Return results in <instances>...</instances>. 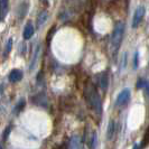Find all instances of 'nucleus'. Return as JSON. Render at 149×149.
Wrapping results in <instances>:
<instances>
[{"label": "nucleus", "mask_w": 149, "mask_h": 149, "mask_svg": "<svg viewBox=\"0 0 149 149\" xmlns=\"http://www.w3.org/2000/svg\"><path fill=\"white\" fill-rule=\"evenodd\" d=\"M143 86H146V83L143 82L142 79H139V81H138V83H137V88H138V89H142Z\"/></svg>", "instance_id": "4468645a"}, {"label": "nucleus", "mask_w": 149, "mask_h": 149, "mask_svg": "<svg viewBox=\"0 0 149 149\" xmlns=\"http://www.w3.org/2000/svg\"><path fill=\"white\" fill-rule=\"evenodd\" d=\"M70 149H80V140L79 137H73L72 140L70 142Z\"/></svg>", "instance_id": "f8f14e48"}, {"label": "nucleus", "mask_w": 149, "mask_h": 149, "mask_svg": "<svg viewBox=\"0 0 149 149\" xmlns=\"http://www.w3.org/2000/svg\"><path fill=\"white\" fill-rule=\"evenodd\" d=\"M8 3L9 0H0V7H1V11H2V16L6 15L8 10Z\"/></svg>", "instance_id": "ddd939ff"}, {"label": "nucleus", "mask_w": 149, "mask_h": 149, "mask_svg": "<svg viewBox=\"0 0 149 149\" xmlns=\"http://www.w3.org/2000/svg\"><path fill=\"white\" fill-rule=\"evenodd\" d=\"M11 47H13V39H11V38H9V39H8V43H7V49H6L7 53L10 52Z\"/></svg>", "instance_id": "2eb2a0df"}, {"label": "nucleus", "mask_w": 149, "mask_h": 149, "mask_svg": "<svg viewBox=\"0 0 149 149\" xmlns=\"http://www.w3.org/2000/svg\"><path fill=\"white\" fill-rule=\"evenodd\" d=\"M145 15V8L143 7H138L136 9L134 14V18H132V28H137L139 26V24L141 22L142 18Z\"/></svg>", "instance_id": "20e7f679"}, {"label": "nucleus", "mask_w": 149, "mask_h": 149, "mask_svg": "<svg viewBox=\"0 0 149 149\" xmlns=\"http://www.w3.org/2000/svg\"><path fill=\"white\" fill-rule=\"evenodd\" d=\"M146 90H147V92H148L149 94V84H146Z\"/></svg>", "instance_id": "6ab92c4d"}, {"label": "nucleus", "mask_w": 149, "mask_h": 149, "mask_svg": "<svg viewBox=\"0 0 149 149\" xmlns=\"http://www.w3.org/2000/svg\"><path fill=\"white\" fill-rule=\"evenodd\" d=\"M39 52H40V45H38L37 48H36V51L34 53V57H33V60H31V63H30L29 65V70L31 71L35 65H36V63H37V60H38V56H39Z\"/></svg>", "instance_id": "9d476101"}, {"label": "nucleus", "mask_w": 149, "mask_h": 149, "mask_svg": "<svg viewBox=\"0 0 149 149\" xmlns=\"http://www.w3.org/2000/svg\"><path fill=\"white\" fill-rule=\"evenodd\" d=\"M24 107H25V100H22L18 104H17V111H19V110H22L24 109Z\"/></svg>", "instance_id": "dca6fc26"}, {"label": "nucleus", "mask_w": 149, "mask_h": 149, "mask_svg": "<svg viewBox=\"0 0 149 149\" xmlns=\"http://www.w3.org/2000/svg\"><path fill=\"white\" fill-rule=\"evenodd\" d=\"M54 149H64V145H61V146H56Z\"/></svg>", "instance_id": "a211bd4d"}, {"label": "nucleus", "mask_w": 149, "mask_h": 149, "mask_svg": "<svg viewBox=\"0 0 149 149\" xmlns=\"http://www.w3.org/2000/svg\"><path fill=\"white\" fill-rule=\"evenodd\" d=\"M116 132V125H114V121H110L109 122V126H108V131H107V138L109 140H111L114 136Z\"/></svg>", "instance_id": "6e6552de"}, {"label": "nucleus", "mask_w": 149, "mask_h": 149, "mask_svg": "<svg viewBox=\"0 0 149 149\" xmlns=\"http://www.w3.org/2000/svg\"><path fill=\"white\" fill-rule=\"evenodd\" d=\"M99 84H100V88L102 90H107L108 88V76L105 73H102L100 74V77H99Z\"/></svg>", "instance_id": "1a4fd4ad"}, {"label": "nucleus", "mask_w": 149, "mask_h": 149, "mask_svg": "<svg viewBox=\"0 0 149 149\" xmlns=\"http://www.w3.org/2000/svg\"><path fill=\"white\" fill-rule=\"evenodd\" d=\"M123 33H125L123 22H118L114 26V29H113L111 35V48L113 52H117L118 48L120 47L121 40H122V37H123Z\"/></svg>", "instance_id": "f03ea898"}, {"label": "nucleus", "mask_w": 149, "mask_h": 149, "mask_svg": "<svg viewBox=\"0 0 149 149\" xmlns=\"http://www.w3.org/2000/svg\"><path fill=\"white\" fill-rule=\"evenodd\" d=\"M1 16H2V11H1V7H0V19H1Z\"/></svg>", "instance_id": "412c9836"}, {"label": "nucleus", "mask_w": 149, "mask_h": 149, "mask_svg": "<svg viewBox=\"0 0 149 149\" xmlns=\"http://www.w3.org/2000/svg\"><path fill=\"white\" fill-rule=\"evenodd\" d=\"M10 130H11V127L9 126V127H7V129L5 130V134H3V140H6L8 138V136H9V132H10Z\"/></svg>", "instance_id": "f3484780"}, {"label": "nucleus", "mask_w": 149, "mask_h": 149, "mask_svg": "<svg viewBox=\"0 0 149 149\" xmlns=\"http://www.w3.org/2000/svg\"><path fill=\"white\" fill-rule=\"evenodd\" d=\"M22 79V72L20 70H13L9 73V81L13 83H16L20 81Z\"/></svg>", "instance_id": "39448f33"}, {"label": "nucleus", "mask_w": 149, "mask_h": 149, "mask_svg": "<svg viewBox=\"0 0 149 149\" xmlns=\"http://www.w3.org/2000/svg\"><path fill=\"white\" fill-rule=\"evenodd\" d=\"M97 132H92L91 134V139H90V149H95L97 148Z\"/></svg>", "instance_id": "9b49d317"}, {"label": "nucleus", "mask_w": 149, "mask_h": 149, "mask_svg": "<svg viewBox=\"0 0 149 149\" xmlns=\"http://www.w3.org/2000/svg\"><path fill=\"white\" fill-rule=\"evenodd\" d=\"M129 100H130V90L125 89L118 94L116 104L119 105V107H123V105H126L129 102Z\"/></svg>", "instance_id": "7ed1b4c3"}, {"label": "nucleus", "mask_w": 149, "mask_h": 149, "mask_svg": "<svg viewBox=\"0 0 149 149\" xmlns=\"http://www.w3.org/2000/svg\"><path fill=\"white\" fill-rule=\"evenodd\" d=\"M47 19H48V13H47L46 10L42 11L37 17V26L38 27H42L45 22H47Z\"/></svg>", "instance_id": "0eeeda50"}, {"label": "nucleus", "mask_w": 149, "mask_h": 149, "mask_svg": "<svg viewBox=\"0 0 149 149\" xmlns=\"http://www.w3.org/2000/svg\"><path fill=\"white\" fill-rule=\"evenodd\" d=\"M0 149H3V146H2V143H0Z\"/></svg>", "instance_id": "4be33fe9"}, {"label": "nucleus", "mask_w": 149, "mask_h": 149, "mask_svg": "<svg viewBox=\"0 0 149 149\" xmlns=\"http://www.w3.org/2000/svg\"><path fill=\"white\" fill-rule=\"evenodd\" d=\"M34 26L31 25V22H28L27 25H26V27H25V29H24V38L25 39H29V38L33 37V35H34Z\"/></svg>", "instance_id": "423d86ee"}, {"label": "nucleus", "mask_w": 149, "mask_h": 149, "mask_svg": "<svg viewBox=\"0 0 149 149\" xmlns=\"http://www.w3.org/2000/svg\"><path fill=\"white\" fill-rule=\"evenodd\" d=\"M85 97L89 101L90 105L92 107V109L97 116H101L102 113V102H101V97L99 95L97 91L93 85H89L85 89Z\"/></svg>", "instance_id": "f257e3e1"}, {"label": "nucleus", "mask_w": 149, "mask_h": 149, "mask_svg": "<svg viewBox=\"0 0 149 149\" xmlns=\"http://www.w3.org/2000/svg\"><path fill=\"white\" fill-rule=\"evenodd\" d=\"M134 149H139V146H138V145H134Z\"/></svg>", "instance_id": "aec40b11"}]
</instances>
